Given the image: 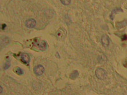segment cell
<instances>
[{
  "label": "cell",
  "instance_id": "obj_10",
  "mask_svg": "<svg viewBox=\"0 0 127 95\" xmlns=\"http://www.w3.org/2000/svg\"><path fill=\"white\" fill-rule=\"evenodd\" d=\"M127 25V20H124V21L121 22H118V23H117V27L118 28H123L124 27H125Z\"/></svg>",
  "mask_w": 127,
  "mask_h": 95
},
{
  "label": "cell",
  "instance_id": "obj_9",
  "mask_svg": "<svg viewBox=\"0 0 127 95\" xmlns=\"http://www.w3.org/2000/svg\"><path fill=\"white\" fill-rule=\"evenodd\" d=\"M66 34H67V32H66L64 30H63V29H60V30L57 32V36L59 37V38H64L66 36V35H67Z\"/></svg>",
  "mask_w": 127,
  "mask_h": 95
},
{
  "label": "cell",
  "instance_id": "obj_13",
  "mask_svg": "<svg viewBox=\"0 0 127 95\" xmlns=\"http://www.w3.org/2000/svg\"><path fill=\"white\" fill-rule=\"evenodd\" d=\"M61 3L65 5H68L71 4V0H60Z\"/></svg>",
  "mask_w": 127,
  "mask_h": 95
},
{
  "label": "cell",
  "instance_id": "obj_1",
  "mask_svg": "<svg viewBox=\"0 0 127 95\" xmlns=\"http://www.w3.org/2000/svg\"><path fill=\"white\" fill-rule=\"evenodd\" d=\"M34 44L41 50H44L47 48V43L45 41L40 40V39H35L34 42Z\"/></svg>",
  "mask_w": 127,
  "mask_h": 95
},
{
  "label": "cell",
  "instance_id": "obj_11",
  "mask_svg": "<svg viewBox=\"0 0 127 95\" xmlns=\"http://www.w3.org/2000/svg\"><path fill=\"white\" fill-rule=\"evenodd\" d=\"M78 76H79V73H78L77 70H75L73 73H72V74H71V76H70V78H71V79H72V80H74V79L78 77Z\"/></svg>",
  "mask_w": 127,
  "mask_h": 95
},
{
  "label": "cell",
  "instance_id": "obj_15",
  "mask_svg": "<svg viewBox=\"0 0 127 95\" xmlns=\"http://www.w3.org/2000/svg\"><path fill=\"white\" fill-rule=\"evenodd\" d=\"M2 92V87L1 86V93Z\"/></svg>",
  "mask_w": 127,
  "mask_h": 95
},
{
  "label": "cell",
  "instance_id": "obj_5",
  "mask_svg": "<svg viewBox=\"0 0 127 95\" xmlns=\"http://www.w3.org/2000/svg\"><path fill=\"white\" fill-rule=\"evenodd\" d=\"M10 40L9 38L5 36H2L1 37V48H4L9 43Z\"/></svg>",
  "mask_w": 127,
  "mask_h": 95
},
{
  "label": "cell",
  "instance_id": "obj_8",
  "mask_svg": "<svg viewBox=\"0 0 127 95\" xmlns=\"http://www.w3.org/2000/svg\"><path fill=\"white\" fill-rule=\"evenodd\" d=\"M122 12V10L121 8H117L114 9V10H112L110 17V18L112 20H113L114 17V16L116 15V14L117 13H118V12Z\"/></svg>",
  "mask_w": 127,
  "mask_h": 95
},
{
  "label": "cell",
  "instance_id": "obj_12",
  "mask_svg": "<svg viewBox=\"0 0 127 95\" xmlns=\"http://www.w3.org/2000/svg\"><path fill=\"white\" fill-rule=\"evenodd\" d=\"M15 72L18 75H22V74H23V73H24V72H23V70H22L21 68H18V67L16 68Z\"/></svg>",
  "mask_w": 127,
  "mask_h": 95
},
{
  "label": "cell",
  "instance_id": "obj_6",
  "mask_svg": "<svg viewBox=\"0 0 127 95\" xmlns=\"http://www.w3.org/2000/svg\"><path fill=\"white\" fill-rule=\"evenodd\" d=\"M20 58H21V60L23 61V62L26 63V64L28 63L30 60V56H29L28 54L27 53H21Z\"/></svg>",
  "mask_w": 127,
  "mask_h": 95
},
{
  "label": "cell",
  "instance_id": "obj_4",
  "mask_svg": "<svg viewBox=\"0 0 127 95\" xmlns=\"http://www.w3.org/2000/svg\"><path fill=\"white\" fill-rule=\"evenodd\" d=\"M36 24V22L34 18H30L27 20L25 22V26L28 28H33L35 27Z\"/></svg>",
  "mask_w": 127,
  "mask_h": 95
},
{
  "label": "cell",
  "instance_id": "obj_2",
  "mask_svg": "<svg viewBox=\"0 0 127 95\" xmlns=\"http://www.w3.org/2000/svg\"><path fill=\"white\" fill-rule=\"evenodd\" d=\"M95 74H96V77L98 79H100V80H104V78L106 77V73L104 70L100 68L96 69Z\"/></svg>",
  "mask_w": 127,
  "mask_h": 95
},
{
  "label": "cell",
  "instance_id": "obj_3",
  "mask_svg": "<svg viewBox=\"0 0 127 95\" xmlns=\"http://www.w3.org/2000/svg\"><path fill=\"white\" fill-rule=\"evenodd\" d=\"M34 72L36 76H41L44 73L45 68L42 65H39L34 68Z\"/></svg>",
  "mask_w": 127,
  "mask_h": 95
},
{
  "label": "cell",
  "instance_id": "obj_14",
  "mask_svg": "<svg viewBox=\"0 0 127 95\" xmlns=\"http://www.w3.org/2000/svg\"><path fill=\"white\" fill-rule=\"evenodd\" d=\"M10 63L9 61H7L5 63L4 66V69L5 70L8 69L9 68V67H10Z\"/></svg>",
  "mask_w": 127,
  "mask_h": 95
},
{
  "label": "cell",
  "instance_id": "obj_7",
  "mask_svg": "<svg viewBox=\"0 0 127 95\" xmlns=\"http://www.w3.org/2000/svg\"><path fill=\"white\" fill-rule=\"evenodd\" d=\"M101 42H102V43L103 46H104V47H108V46H109V43H110L109 37L107 36L106 35H103L102 37Z\"/></svg>",
  "mask_w": 127,
  "mask_h": 95
}]
</instances>
